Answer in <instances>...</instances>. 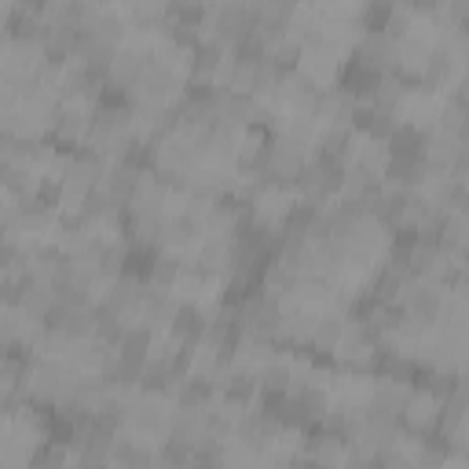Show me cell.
Wrapping results in <instances>:
<instances>
[{
    "mask_svg": "<svg viewBox=\"0 0 469 469\" xmlns=\"http://www.w3.org/2000/svg\"><path fill=\"white\" fill-rule=\"evenodd\" d=\"M257 26V11L246 4V0H228V4L216 8V19H213V30H216V41L220 44H238L242 37H250Z\"/></svg>",
    "mask_w": 469,
    "mask_h": 469,
    "instance_id": "cell-1",
    "label": "cell"
},
{
    "mask_svg": "<svg viewBox=\"0 0 469 469\" xmlns=\"http://www.w3.org/2000/svg\"><path fill=\"white\" fill-rule=\"evenodd\" d=\"M220 397H224V404L228 407H250L253 404V397L261 392V382H257V374L253 370H224V378H220Z\"/></svg>",
    "mask_w": 469,
    "mask_h": 469,
    "instance_id": "cell-2",
    "label": "cell"
},
{
    "mask_svg": "<svg viewBox=\"0 0 469 469\" xmlns=\"http://www.w3.org/2000/svg\"><path fill=\"white\" fill-rule=\"evenodd\" d=\"M206 319L209 315L199 305H177V312H172V319H169V334L180 344H194V349H199L202 334H206Z\"/></svg>",
    "mask_w": 469,
    "mask_h": 469,
    "instance_id": "cell-3",
    "label": "cell"
},
{
    "mask_svg": "<svg viewBox=\"0 0 469 469\" xmlns=\"http://www.w3.org/2000/svg\"><path fill=\"white\" fill-rule=\"evenodd\" d=\"M140 187H143V172H136V169L125 165V162H117V169H110L107 177H103V191L110 194V202L121 206V209H125V206L136 199Z\"/></svg>",
    "mask_w": 469,
    "mask_h": 469,
    "instance_id": "cell-4",
    "label": "cell"
},
{
    "mask_svg": "<svg viewBox=\"0 0 469 469\" xmlns=\"http://www.w3.org/2000/svg\"><path fill=\"white\" fill-rule=\"evenodd\" d=\"M414 400V389L407 382H392V378H382L370 392V407H378L385 414H404Z\"/></svg>",
    "mask_w": 469,
    "mask_h": 469,
    "instance_id": "cell-5",
    "label": "cell"
},
{
    "mask_svg": "<svg viewBox=\"0 0 469 469\" xmlns=\"http://www.w3.org/2000/svg\"><path fill=\"white\" fill-rule=\"evenodd\" d=\"M140 308H143V327H162L172 319L177 312V301H172V293L165 286H143V298H140Z\"/></svg>",
    "mask_w": 469,
    "mask_h": 469,
    "instance_id": "cell-6",
    "label": "cell"
},
{
    "mask_svg": "<svg viewBox=\"0 0 469 469\" xmlns=\"http://www.w3.org/2000/svg\"><path fill=\"white\" fill-rule=\"evenodd\" d=\"M172 392H177V407L202 411L216 397V385L209 378H202V374H187V378H180L177 385H172Z\"/></svg>",
    "mask_w": 469,
    "mask_h": 469,
    "instance_id": "cell-7",
    "label": "cell"
},
{
    "mask_svg": "<svg viewBox=\"0 0 469 469\" xmlns=\"http://www.w3.org/2000/svg\"><path fill=\"white\" fill-rule=\"evenodd\" d=\"M220 63H224V44H220L216 37L213 41H199L194 44V59H191V73L199 81H213V73L220 70Z\"/></svg>",
    "mask_w": 469,
    "mask_h": 469,
    "instance_id": "cell-8",
    "label": "cell"
},
{
    "mask_svg": "<svg viewBox=\"0 0 469 469\" xmlns=\"http://www.w3.org/2000/svg\"><path fill=\"white\" fill-rule=\"evenodd\" d=\"M315 216H319V206H312V202H298L286 216H283V238H305L308 231H312V224H315Z\"/></svg>",
    "mask_w": 469,
    "mask_h": 469,
    "instance_id": "cell-9",
    "label": "cell"
},
{
    "mask_svg": "<svg viewBox=\"0 0 469 469\" xmlns=\"http://www.w3.org/2000/svg\"><path fill=\"white\" fill-rule=\"evenodd\" d=\"M344 334V319L341 315H319L315 323H312V349H337V341Z\"/></svg>",
    "mask_w": 469,
    "mask_h": 469,
    "instance_id": "cell-10",
    "label": "cell"
},
{
    "mask_svg": "<svg viewBox=\"0 0 469 469\" xmlns=\"http://www.w3.org/2000/svg\"><path fill=\"white\" fill-rule=\"evenodd\" d=\"M0 187H4L8 194H15V199H22V194L30 191V169H26V162H11V158L0 162Z\"/></svg>",
    "mask_w": 469,
    "mask_h": 469,
    "instance_id": "cell-11",
    "label": "cell"
},
{
    "mask_svg": "<svg viewBox=\"0 0 469 469\" xmlns=\"http://www.w3.org/2000/svg\"><path fill=\"white\" fill-rule=\"evenodd\" d=\"M117 352L147 359V352H151V327H125V334L117 341Z\"/></svg>",
    "mask_w": 469,
    "mask_h": 469,
    "instance_id": "cell-12",
    "label": "cell"
},
{
    "mask_svg": "<svg viewBox=\"0 0 469 469\" xmlns=\"http://www.w3.org/2000/svg\"><path fill=\"white\" fill-rule=\"evenodd\" d=\"M180 276H184V261H180V257H165V253H158L155 264H151V279H147V283L169 290Z\"/></svg>",
    "mask_w": 469,
    "mask_h": 469,
    "instance_id": "cell-13",
    "label": "cell"
},
{
    "mask_svg": "<svg viewBox=\"0 0 469 469\" xmlns=\"http://www.w3.org/2000/svg\"><path fill=\"white\" fill-rule=\"evenodd\" d=\"M85 30H92L95 37H103V41H121V30H125V22H121L114 11H95L88 22H85Z\"/></svg>",
    "mask_w": 469,
    "mask_h": 469,
    "instance_id": "cell-14",
    "label": "cell"
},
{
    "mask_svg": "<svg viewBox=\"0 0 469 469\" xmlns=\"http://www.w3.org/2000/svg\"><path fill=\"white\" fill-rule=\"evenodd\" d=\"M392 11H397V0H367V11H363V30H367V34H382Z\"/></svg>",
    "mask_w": 469,
    "mask_h": 469,
    "instance_id": "cell-15",
    "label": "cell"
},
{
    "mask_svg": "<svg viewBox=\"0 0 469 469\" xmlns=\"http://www.w3.org/2000/svg\"><path fill=\"white\" fill-rule=\"evenodd\" d=\"M448 73H451V56H448V52H429V59H426V73H422V85L436 88V85L448 81Z\"/></svg>",
    "mask_w": 469,
    "mask_h": 469,
    "instance_id": "cell-16",
    "label": "cell"
},
{
    "mask_svg": "<svg viewBox=\"0 0 469 469\" xmlns=\"http://www.w3.org/2000/svg\"><path fill=\"white\" fill-rule=\"evenodd\" d=\"M290 378H293V370L286 363H268L261 374H257L261 389H271V392H286L290 389Z\"/></svg>",
    "mask_w": 469,
    "mask_h": 469,
    "instance_id": "cell-17",
    "label": "cell"
},
{
    "mask_svg": "<svg viewBox=\"0 0 469 469\" xmlns=\"http://www.w3.org/2000/svg\"><path fill=\"white\" fill-rule=\"evenodd\" d=\"M63 194H66V187H63V180L59 177H48V180H41L37 184V191H34V199L48 209V213H52L56 206H63Z\"/></svg>",
    "mask_w": 469,
    "mask_h": 469,
    "instance_id": "cell-18",
    "label": "cell"
},
{
    "mask_svg": "<svg viewBox=\"0 0 469 469\" xmlns=\"http://www.w3.org/2000/svg\"><path fill=\"white\" fill-rule=\"evenodd\" d=\"M165 37H169L172 48H194V44L202 41L199 30H194V26H180V22H169V26H165Z\"/></svg>",
    "mask_w": 469,
    "mask_h": 469,
    "instance_id": "cell-19",
    "label": "cell"
},
{
    "mask_svg": "<svg viewBox=\"0 0 469 469\" xmlns=\"http://www.w3.org/2000/svg\"><path fill=\"white\" fill-rule=\"evenodd\" d=\"M162 462H169V465H180V462H191V443H184V440H177V436H169L165 440V448H162V455H158Z\"/></svg>",
    "mask_w": 469,
    "mask_h": 469,
    "instance_id": "cell-20",
    "label": "cell"
},
{
    "mask_svg": "<svg viewBox=\"0 0 469 469\" xmlns=\"http://www.w3.org/2000/svg\"><path fill=\"white\" fill-rule=\"evenodd\" d=\"M19 8H26V11H44L48 0H19Z\"/></svg>",
    "mask_w": 469,
    "mask_h": 469,
    "instance_id": "cell-21",
    "label": "cell"
},
{
    "mask_svg": "<svg viewBox=\"0 0 469 469\" xmlns=\"http://www.w3.org/2000/svg\"><path fill=\"white\" fill-rule=\"evenodd\" d=\"M462 11H465V0H451V19H455V26L462 22Z\"/></svg>",
    "mask_w": 469,
    "mask_h": 469,
    "instance_id": "cell-22",
    "label": "cell"
},
{
    "mask_svg": "<svg viewBox=\"0 0 469 469\" xmlns=\"http://www.w3.org/2000/svg\"><path fill=\"white\" fill-rule=\"evenodd\" d=\"M4 136H8V132H4V129H0V147H4Z\"/></svg>",
    "mask_w": 469,
    "mask_h": 469,
    "instance_id": "cell-23",
    "label": "cell"
}]
</instances>
